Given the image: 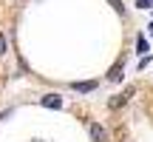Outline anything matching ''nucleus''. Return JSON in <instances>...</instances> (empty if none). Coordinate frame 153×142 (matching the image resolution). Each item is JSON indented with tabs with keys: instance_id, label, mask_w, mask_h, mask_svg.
Returning <instances> with one entry per match:
<instances>
[{
	"instance_id": "1",
	"label": "nucleus",
	"mask_w": 153,
	"mask_h": 142,
	"mask_svg": "<svg viewBox=\"0 0 153 142\" xmlns=\"http://www.w3.org/2000/svg\"><path fill=\"white\" fill-rule=\"evenodd\" d=\"M40 105H43V108H62V97L60 94H45V97H40Z\"/></svg>"
},
{
	"instance_id": "2",
	"label": "nucleus",
	"mask_w": 153,
	"mask_h": 142,
	"mask_svg": "<svg viewBox=\"0 0 153 142\" xmlns=\"http://www.w3.org/2000/svg\"><path fill=\"white\" fill-rule=\"evenodd\" d=\"M131 94H133V88H128V91H122V94H116V97L111 99L108 105H111V108H114V111H116V108H122V105H125L128 99H131Z\"/></svg>"
},
{
	"instance_id": "3",
	"label": "nucleus",
	"mask_w": 153,
	"mask_h": 142,
	"mask_svg": "<svg viewBox=\"0 0 153 142\" xmlns=\"http://www.w3.org/2000/svg\"><path fill=\"white\" fill-rule=\"evenodd\" d=\"M71 88L76 94H91L94 88H97V80H88V82H71Z\"/></svg>"
},
{
	"instance_id": "4",
	"label": "nucleus",
	"mask_w": 153,
	"mask_h": 142,
	"mask_svg": "<svg viewBox=\"0 0 153 142\" xmlns=\"http://www.w3.org/2000/svg\"><path fill=\"white\" fill-rule=\"evenodd\" d=\"M105 137H108V131H105L99 122H91V139L94 142H105Z\"/></svg>"
},
{
	"instance_id": "5",
	"label": "nucleus",
	"mask_w": 153,
	"mask_h": 142,
	"mask_svg": "<svg viewBox=\"0 0 153 142\" xmlns=\"http://www.w3.org/2000/svg\"><path fill=\"white\" fill-rule=\"evenodd\" d=\"M108 80H111V82H119V80H122V60L116 63L114 68H111V74H108Z\"/></svg>"
},
{
	"instance_id": "6",
	"label": "nucleus",
	"mask_w": 153,
	"mask_h": 142,
	"mask_svg": "<svg viewBox=\"0 0 153 142\" xmlns=\"http://www.w3.org/2000/svg\"><path fill=\"white\" fill-rule=\"evenodd\" d=\"M136 51H139V54H148V40H145L142 34L136 37Z\"/></svg>"
},
{
	"instance_id": "7",
	"label": "nucleus",
	"mask_w": 153,
	"mask_h": 142,
	"mask_svg": "<svg viewBox=\"0 0 153 142\" xmlns=\"http://www.w3.org/2000/svg\"><path fill=\"white\" fill-rule=\"evenodd\" d=\"M108 3H111V6H114V9H116V11H119V14H125V6H122V3H119V0H108Z\"/></svg>"
},
{
	"instance_id": "8",
	"label": "nucleus",
	"mask_w": 153,
	"mask_h": 142,
	"mask_svg": "<svg viewBox=\"0 0 153 142\" xmlns=\"http://www.w3.org/2000/svg\"><path fill=\"white\" fill-rule=\"evenodd\" d=\"M3 54H6V37L0 34V57H3Z\"/></svg>"
},
{
	"instance_id": "9",
	"label": "nucleus",
	"mask_w": 153,
	"mask_h": 142,
	"mask_svg": "<svg viewBox=\"0 0 153 142\" xmlns=\"http://www.w3.org/2000/svg\"><path fill=\"white\" fill-rule=\"evenodd\" d=\"M34 142H43V139H34Z\"/></svg>"
}]
</instances>
